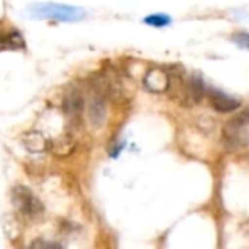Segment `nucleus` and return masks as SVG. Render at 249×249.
<instances>
[{"label":"nucleus","mask_w":249,"mask_h":249,"mask_svg":"<svg viewBox=\"0 0 249 249\" xmlns=\"http://www.w3.org/2000/svg\"><path fill=\"white\" fill-rule=\"evenodd\" d=\"M28 13L36 19H54L60 22H77L85 18V10L70 4L35 3L28 7Z\"/></svg>","instance_id":"nucleus-1"},{"label":"nucleus","mask_w":249,"mask_h":249,"mask_svg":"<svg viewBox=\"0 0 249 249\" xmlns=\"http://www.w3.org/2000/svg\"><path fill=\"white\" fill-rule=\"evenodd\" d=\"M249 124V111H244L242 114L229 120L225 125L223 136L229 146H239L242 143L244 130Z\"/></svg>","instance_id":"nucleus-6"},{"label":"nucleus","mask_w":249,"mask_h":249,"mask_svg":"<svg viewBox=\"0 0 249 249\" xmlns=\"http://www.w3.org/2000/svg\"><path fill=\"white\" fill-rule=\"evenodd\" d=\"M12 200H13L16 210L26 219L39 217L44 212V207L39 198L26 187H22V185L16 187L12 193Z\"/></svg>","instance_id":"nucleus-2"},{"label":"nucleus","mask_w":249,"mask_h":249,"mask_svg":"<svg viewBox=\"0 0 249 249\" xmlns=\"http://www.w3.org/2000/svg\"><path fill=\"white\" fill-rule=\"evenodd\" d=\"M105 117H107V95L104 89L96 86L92 90L88 102V118L92 127L98 128L105 123Z\"/></svg>","instance_id":"nucleus-4"},{"label":"nucleus","mask_w":249,"mask_h":249,"mask_svg":"<svg viewBox=\"0 0 249 249\" xmlns=\"http://www.w3.org/2000/svg\"><path fill=\"white\" fill-rule=\"evenodd\" d=\"M83 111H85L83 95L77 89L69 90L63 99V112H64L67 123L71 125H79L82 121Z\"/></svg>","instance_id":"nucleus-5"},{"label":"nucleus","mask_w":249,"mask_h":249,"mask_svg":"<svg viewBox=\"0 0 249 249\" xmlns=\"http://www.w3.org/2000/svg\"><path fill=\"white\" fill-rule=\"evenodd\" d=\"M25 47V41L22 38V35L12 29L7 34H1L0 35V48H12V50H20Z\"/></svg>","instance_id":"nucleus-11"},{"label":"nucleus","mask_w":249,"mask_h":249,"mask_svg":"<svg viewBox=\"0 0 249 249\" xmlns=\"http://www.w3.org/2000/svg\"><path fill=\"white\" fill-rule=\"evenodd\" d=\"M48 149L57 158H67L74 152L76 140H74V137L71 134L66 133V134H61V136L55 137L53 142H50Z\"/></svg>","instance_id":"nucleus-9"},{"label":"nucleus","mask_w":249,"mask_h":249,"mask_svg":"<svg viewBox=\"0 0 249 249\" xmlns=\"http://www.w3.org/2000/svg\"><path fill=\"white\" fill-rule=\"evenodd\" d=\"M169 71L160 67H153L144 74L143 85L153 93H162L169 89Z\"/></svg>","instance_id":"nucleus-7"},{"label":"nucleus","mask_w":249,"mask_h":249,"mask_svg":"<svg viewBox=\"0 0 249 249\" xmlns=\"http://www.w3.org/2000/svg\"><path fill=\"white\" fill-rule=\"evenodd\" d=\"M206 95V88L204 83L200 77L191 76L188 79H184L177 96L179 98L181 104L184 107H194L203 101Z\"/></svg>","instance_id":"nucleus-3"},{"label":"nucleus","mask_w":249,"mask_h":249,"mask_svg":"<svg viewBox=\"0 0 249 249\" xmlns=\"http://www.w3.org/2000/svg\"><path fill=\"white\" fill-rule=\"evenodd\" d=\"M207 98L210 101V105L213 107V109H216L217 112H232L235 109H238L241 107V101L222 92V90H216V89H210L207 92Z\"/></svg>","instance_id":"nucleus-8"},{"label":"nucleus","mask_w":249,"mask_h":249,"mask_svg":"<svg viewBox=\"0 0 249 249\" xmlns=\"http://www.w3.org/2000/svg\"><path fill=\"white\" fill-rule=\"evenodd\" d=\"M144 23H147L150 26H155V28H163V26H166V25L171 23V18L168 15H163V13L149 15L144 19Z\"/></svg>","instance_id":"nucleus-12"},{"label":"nucleus","mask_w":249,"mask_h":249,"mask_svg":"<svg viewBox=\"0 0 249 249\" xmlns=\"http://www.w3.org/2000/svg\"><path fill=\"white\" fill-rule=\"evenodd\" d=\"M22 146L29 153H42L48 149L50 142L39 131H26L22 136Z\"/></svg>","instance_id":"nucleus-10"},{"label":"nucleus","mask_w":249,"mask_h":249,"mask_svg":"<svg viewBox=\"0 0 249 249\" xmlns=\"http://www.w3.org/2000/svg\"><path fill=\"white\" fill-rule=\"evenodd\" d=\"M236 42L239 44V45H242V47H245V48H248L249 50V34H245V32H241V34H238L236 35Z\"/></svg>","instance_id":"nucleus-13"}]
</instances>
